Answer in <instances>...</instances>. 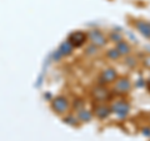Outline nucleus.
I'll return each mask as SVG.
<instances>
[{
  "instance_id": "nucleus-1",
  "label": "nucleus",
  "mask_w": 150,
  "mask_h": 141,
  "mask_svg": "<svg viewBox=\"0 0 150 141\" xmlns=\"http://www.w3.org/2000/svg\"><path fill=\"white\" fill-rule=\"evenodd\" d=\"M50 106L53 109V111L56 112L58 115H65L70 109V102L65 96L59 95V96H55L51 100Z\"/></svg>"
},
{
  "instance_id": "nucleus-2",
  "label": "nucleus",
  "mask_w": 150,
  "mask_h": 141,
  "mask_svg": "<svg viewBox=\"0 0 150 141\" xmlns=\"http://www.w3.org/2000/svg\"><path fill=\"white\" fill-rule=\"evenodd\" d=\"M88 40L90 41L91 44L96 45L98 48H103V46H105L106 41H108L106 36L98 29H93V30H90L88 32Z\"/></svg>"
},
{
  "instance_id": "nucleus-3",
  "label": "nucleus",
  "mask_w": 150,
  "mask_h": 141,
  "mask_svg": "<svg viewBox=\"0 0 150 141\" xmlns=\"http://www.w3.org/2000/svg\"><path fill=\"white\" fill-rule=\"evenodd\" d=\"M118 79V73L114 68H106L100 74V84L101 85H106V84H114L115 80Z\"/></svg>"
},
{
  "instance_id": "nucleus-4",
  "label": "nucleus",
  "mask_w": 150,
  "mask_h": 141,
  "mask_svg": "<svg viewBox=\"0 0 150 141\" xmlns=\"http://www.w3.org/2000/svg\"><path fill=\"white\" fill-rule=\"evenodd\" d=\"M131 89V81L128 78H118L114 82V91L118 94H126Z\"/></svg>"
},
{
  "instance_id": "nucleus-5",
  "label": "nucleus",
  "mask_w": 150,
  "mask_h": 141,
  "mask_svg": "<svg viewBox=\"0 0 150 141\" xmlns=\"http://www.w3.org/2000/svg\"><path fill=\"white\" fill-rule=\"evenodd\" d=\"M110 110H111V112H114V114H116L118 116L124 117L128 115L130 106L128 102H125V101H115L114 104L110 105Z\"/></svg>"
},
{
  "instance_id": "nucleus-6",
  "label": "nucleus",
  "mask_w": 150,
  "mask_h": 141,
  "mask_svg": "<svg viewBox=\"0 0 150 141\" xmlns=\"http://www.w3.org/2000/svg\"><path fill=\"white\" fill-rule=\"evenodd\" d=\"M68 40L74 45V48H79L88 41V34H85L84 31H75L69 36Z\"/></svg>"
},
{
  "instance_id": "nucleus-7",
  "label": "nucleus",
  "mask_w": 150,
  "mask_h": 141,
  "mask_svg": "<svg viewBox=\"0 0 150 141\" xmlns=\"http://www.w3.org/2000/svg\"><path fill=\"white\" fill-rule=\"evenodd\" d=\"M93 114L95 115L98 119L104 120V119H106V117L111 114L110 106L105 105L104 102H98V104L94 106V109H93Z\"/></svg>"
},
{
  "instance_id": "nucleus-8",
  "label": "nucleus",
  "mask_w": 150,
  "mask_h": 141,
  "mask_svg": "<svg viewBox=\"0 0 150 141\" xmlns=\"http://www.w3.org/2000/svg\"><path fill=\"white\" fill-rule=\"evenodd\" d=\"M134 26L137 27V30L143 34L145 37L150 39V21H145V20H137L134 23Z\"/></svg>"
},
{
  "instance_id": "nucleus-9",
  "label": "nucleus",
  "mask_w": 150,
  "mask_h": 141,
  "mask_svg": "<svg viewBox=\"0 0 150 141\" xmlns=\"http://www.w3.org/2000/svg\"><path fill=\"white\" fill-rule=\"evenodd\" d=\"M78 114H76V117H78V120L80 121V123H89V121H91L93 120V111L91 110H88V109H81V110H79L76 111Z\"/></svg>"
},
{
  "instance_id": "nucleus-10",
  "label": "nucleus",
  "mask_w": 150,
  "mask_h": 141,
  "mask_svg": "<svg viewBox=\"0 0 150 141\" xmlns=\"http://www.w3.org/2000/svg\"><path fill=\"white\" fill-rule=\"evenodd\" d=\"M115 49L119 51V54L121 56H128L131 53V46L129 45V43H126L125 40H121L118 44H115Z\"/></svg>"
},
{
  "instance_id": "nucleus-11",
  "label": "nucleus",
  "mask_w": 150,
  "mask_h": 141,
  "mask_svg": "<svg viewBox=\"0 0 150 141\" xmlns=\"http://www.w3.org/2000/svg\"><path fill=\"white\" fill-rule=\"evenodd\" d=\"M74 45L70 43L69 40H65V41H63L62 44H60V46H59V51L63 54V56H68V55H70L74 51Z\"/></svg>"
},
{
  "instance_id": "nucleus-12",
  "label": "nucleus",
  "mask_w": 150,
  "mask_h": 141,
  "mask_svg": "<svg viewBox=\"0 0 150 141\" xmlns=\"http://www.w3.org/2000/svg\"><path fill=\"white\" fill-rule=\"evenodd\" d=\"M94 97L99 102H104L106 99V90H104V87H101V86L94 89Z\"/></svg>"
},
{
  "instance_id": "nucleus-13",
  "label": "nucleus",
  "mask_w": 150,
  "mask_h": 141,
  "mask_svg": "<svg viewBox=\"0 0 150 141\" xmlns=\"http://www.w3.org/2000/svg\"><path fill=\"white\" fill-rule=\"evenodd\" d=\"M108 40H110L111 43H114V44H118L119 41L123 40V35H121L118 30H112L109 34V36H108Z\"/></svg>"
},
{
  "instance_id": "nucleus-14",
  "label": "nucleus",
  "mask_w": 150,
  "mask_h": 141,
  "mask_svg": "<svg viewBox=\"0 0 150 141\" xmlns=\"http://www.w3.org/2000/svg\"><path fill=\"white\" fill-rule=\"evenodd\" d=\"M106 58L109 60H112V61H116V60H119L121 58V55L119 54V51L114 48V49H110L106 51Z\"/></svg>"
},
{
  "instance_id": "nucleus-15",
  "label": "nucleus",
  "mask_w": 150,
  "mask_h": 141,
  "mask_svg": "<svg viewBox=\"0 0 150 141\" xmlns=\"http://www.w3.org/2000/svg\"><path fill=\"white\" fill-rule=\"evenodd\" d=\"M98 51H99V48H98L96 45H94V44H89L86 48H85V54L89 55V56H93V55H95Z\"/></svg>"
},
{
  "instance_id": "nucleus-16",
  "label": "nucleus",
  "mask_w": 150,
  "mask_h": 141,
  "mask_svg": "<svg viewBox=\"0 0 150 141\" xmlns=\"http://www.w3.org/2000/svg\"><path fill=\"white\" fill-rule=\"evenodd\" d=\"M78 117L76 116H74V115H65L64 116V123H67L69 125H71V126H75L78 124Z\"/></svg>"
},
{
  "instance_id": "nucleus-17",
  "label": "nucleus",
  "mask_w": 150,
  "mask_h": 141,
  "mask_svg": "<svg viewBox=\"0 0 150 141\" xmlns=\"http://www.w3.org/2000/svg\"><path fill=\"white\" fill-rule=\"evenodd\" d=\"M53 58H54V60H55V61H60V59H62V58H64V56H63V54L60 53L59 50H56L55 53L53 54Z\"/></svg>"
}]
</instances>
